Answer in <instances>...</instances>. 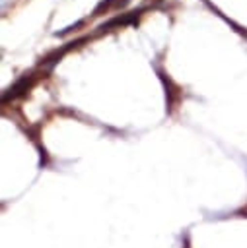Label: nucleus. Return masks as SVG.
Segmentation results:
<instances>
[{"label":"nucleus","mask_w":247,"mask_h":248,"mask_svg":"<svg viewBox=\"0 0 247 248\" xmlns=\"http://www.w3.org/2000/svg\"><path fill=\"white\" fill-rule=\"evenodd\" d=\"M33 76H23V78H19L14 85H10L4 93H2V103H8L10 99H16V97H19V95H23L25 91H29L31 89V85H33Z\"/></svg>","instance_id":"1"},{"label":"nucleus","mask_w":247,"mask_h":248,"mask_svg":"<svg viewBox=\"0 0 247 248\" xmlns=\"http://www.w3.org/2000/svg\"><path fill=\"white\" fill-rule=\"evenodd\" d=\"M128 2H130V0H103V2L95 8V14H93V16H99L103 8H105V10H107V8H123V6H126Z\"/></svg>","instance_id":"3"},{"label":"nucleus","mask_w":247,"mask_h":248,"mask_svg":"<svg viewBox=\"0 0 247 248\" xmlns=\"http://www.w3.org/2000/svg\"><path fill=\"white\" fill-rule=\"evenodd\" d=\"M138 17V12H132V14H128V16H119V17H113L111 21H107V23H103L99 29L101 31H105V29H111V27H115V25H126V23H132L134 19Z\"/></svg>","instance_id":"2"}]
</instances>
